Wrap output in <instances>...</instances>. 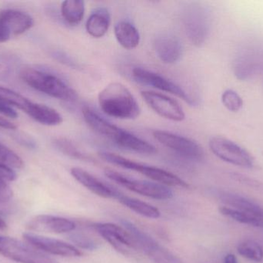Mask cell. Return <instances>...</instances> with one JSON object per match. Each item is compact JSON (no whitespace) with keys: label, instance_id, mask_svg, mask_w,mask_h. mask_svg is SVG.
<instances>
[{"label":"cell","instance_id":"cell-19","mask_svg":"<svg viewBox=\"0 0 263 263\" xmlns=\"http://www.w3.org/2000/svg\"><path fill=\"white\" fill-rule=\"evenodd\" d=\"M0 23L11 35H20L30 29L33 19L26 12L15 9H5L0 12Z\"/></svg>","mask_w":263,"mask_h":263},{"label":"cell","instance_id":"cell-17","mask_svg":"<svg viewBox=\"0 0 263 263\" xmlns=\"http://www.w3.org/2000/svg\"><path fill=\"white\" fill-rule=\"evenodd\" d=\"M219 200L225 205L240 213H247L263 220V207L257 202L236 193L218 191L216 192Z\"/></svg>","mask_w":263,"mask_h":263},{"label":"cell","instance_id":"cell-13","mask_svg":"<svg viewBox=\"0 0 263 263\" xmlns=\"http://www.w3.org/2000/svg\"><path fill=\"white\" fill-rule=\"evenodd\" d=\"M141 96L148 106L161 117L176 122L185 118L183 108L177 100L154 91H142Z\"/></svg>","mask_w":263,"mask_h":263},{"label":"cell","instance_id":"cell-25","mask_svg":"<svg viewBox=\"0 0 263 263\" xmlns=\"http://www.w3.org/2000/svg\"><path fill=\"white\" fill-rule=\"evenodd\" d=\"M85 2L81 0H67L63 2L61 14L63 20L71 26H77L84 17Z\"/></svg>","mask_w":263,"mask_h":263},{"label":"cell","instance_id":"cell-32","mask_svg":"<svg viewBox=\"0 0 263 263\" xmlns=\"http://www.w3.org/2000/svg\"><path fill=\"white\" fill-rule=\"evenodd\" d=\"M222 102L224 107L232 112H237L243 107V100L241 96L233 90H227L222 94Z\"/></svg>","mask_w":263,"mask_h":263},{"label":"cell","instance_id":"cell-39","mask_svg":"<svg viewBox=\"0 0 263 263\" xmlns=\"http://www.w3.org/2000/svg\"><path fill=\"white\" fill-rule=\"evenodd\" d=\"M224 263H238V260L235 255L228 254L224 258Z\"/></svg>","mask_w":263,"mask_h":263},{"label":"cell","instance_id":"cell-23","mask_svg":"<svg viewBox=\"0 0 263 263\" xmlns=\"http://www.w3.org/2000/svg\"><path fill=\"white\" fill-rule=\"evenodd\" d=\"M260 68V63L254 56L243 54L235 60L233 72L238 80H247L256 75Z\"/></svg>","mask_w":263,"mask_h":263},{"label":"cell","instance_id":"cell-1","mask_svg":"<svg viewBox=\"0 0 263 263\" xmlns=\"http://www.w3.org/2000/svg\"><path fill=\"white\" fill-rule=\"evenodd\" d=\"M83 115L85 121L92 131L120 148L141 154H153L156 152V148L152 144L111 123L90 108H83Z\"/></svg>","mask_w":263,"mask_h":263},{"label":"cell","instance_id":"cell-37","mask_svg":"<svg viewBox=\"0 0 263 263\" xmlns=\"http://www.w3.org/2000/svg\"><path fill=\"white\" fill-rule=\"evenodd\" d=\"M0 128H5V129L15 130L16 126L9 120L0 117Z\"/></svg>","mask_w":263,"mask_h":263},{"label":"cell","instance_id":"cell-36","mask_svg":"<svg viewBox=\"0 0 263 263\" xmlns=\"http://www.w3.org/2000/svg\"><path fill=\"white\" fill-rule=\"evenodd\" d=\"M0 113L6 117H11V118H16L18 116L15 110L10 105L5 103L3 100H0Z\"/></svg>","mask_w":263,"mask_h":263},{"label":"cell","instance_id":"cell-26","mask_svg":"<svg viewBox=\"0 0 263 263\" xmlns=\"http://www.w3.org/2000/svg\"><path fill=\"white\" fill-rule=\"evenodd\" d=\"M16 179L15 171L4 164H0V205L9 202L13 196L8 182Z\"/></svg>","mask_w":263,"mask_h":263},{"label":"cell","instance_id":"cell-4","mask_svg":"<svg viewBox=\"0 0 263 263\" xmlns=\"http://www.w3.org/2000/svg\"><path fill=\"white\" fill-rule=\"evenodd\" d=\"M100 159L105 162L126 169L136 171L143 174L145 177L152 179L155 182L166 185V186L177 187V188H189L190 185L181 178L170 171H165L157 167L144 165L134 161L129 160L126 157H122L114 153L108 151H100L99 153Z\"/></svg>","mask_w":263,"mask_h":263},{"label":"cell","instance_id":"cell-18","mask_svg":"<svg viewBox=\"0 0 263 263\" xmlns=\"http://www.w3.org/2000/svg\"><path fill=\"white\" fill-rule=\"evenodd\" d=\"M71 174L79 183L93 194L104 199H115L117 191L116 188L102 182L86 170L76 167L71 169Z\"/></svg>","mask_w":263,"mask_h":263},{"label":"cell","instance_id":"cell-15","mask_svg":"<svg viewBox=\"0 0 263 263\" xmlns=\"http://www.w3.org/2000/svg\"><path fill=\"white\" fill-rule=\"evenodd\" d=\"M28 228L34 231L63 234L74 231L77 225L75 222L66 218L50 215H40L29 222Z\"/></svg>","mask_w":263,"mask_h":263},{"label":"cell","instance_id":"cell-5","mask_svg":"<svg viewBox=\"0 0 263 263\" xmlns=\"http://www.w3.org/2000/svg\"><path fill=\"white\" fill-rule=\"evenodd\" d=\"M182 21L190 42L196 46L205 44L211 30V16L208 9L200 3H191L184 9Z\"/></svg>","mask_w":263,"mask_h":263},{"label":"cell","instance_id":"cell-7","mask_svg":"<svg viewBox=\"0 0 263 263\" xmlns=\"http://www.w3.org/2000/svg\"><path fill=\"white\" fill-rule=\"evenodd\" d=\"M209 146L216 157L227 163L245 168H253L256 166L253 156L230 139L220 136L211 137Z\"/></svg>","mask_w":263,"mask_h":263},{"label":"cell","instance_id":"cell-40","mask_svg":"<svg viewBox=\"0 0 263 263\" xmlns=\"http://www.w3.org/2000/svg\"><path fill=\"white\" fill-rule=\"evenodd\" d=\"M6 228H7V225H6V222L0 218V230H6Z\"/></svg>","mask_w":263,"mask_h":263},{"label":"cell","instance_id":"cell-20","mask_svg":"<svg viewBox=\"0 0 263 263\" xmlns=\"http://www.w3.org/2000/svg\"><path fill=\"white\" fill-rule=\"evenodd\" d=\"M110 24V12L106 8H98L89 15L86 21V29L93 38H102L109 30Z\"/></svg>","mask_w":263,"mask_h":263},{"label":"cell","instance_id":"cell-28","mask_svg":"<svg viewBox=\"0 0 263 263\" xmlns=\"http://www.w3.org/2000/svg\"><path fill=\"white\" fill-rule=\"evenodd\" d=\"M219 213L226 217L230 218L236 222H239L244 225L256 227V228H263V220L256 216L247 213H240L230 207L222 206L219 208Z\"/></svg>","mask_w":263,"mask_h":263},{"label":"cell","instance_id":"cell-24","mask_svg":"<svg viewBox=\"0 0 263 263\" xmlns=\"http://www.w3.org/2000/svg\"><path fill=\"white\" fill-rule=\"evenodd\" d=\"M27 114L35 121L47 126H55L63 121V117L57 110L40 103H32Z\"/></svg>","mask_w":263,"mask_h":263},{"label":"cell","instance_id":"cell-14","mask_svg":"<svg viewBox=\"0 0 263 263\" xmlns=\"http://www.w3.org/2000/svg\"><path fill=\"white\" fill-rule=\"evenodd\" d=\"M23 236L29 245L46 254L63 257H80L83 254L77 247L59 239L45 237L32 233H24Z\"/></svg>","mask_w":263,"mask_h":263},{"label":"cell","instance_id":"cell-6","mask_svg":"<svg viewBox=\"0 0 263 263\" xmlns=\"http://www.w3.org/2000/svg\"><path fill=\"white\" fill-rule=\"evenodd\" d=\"M0 254L20 263H58L35 247L8 236H0Z\"/></svg>","mask_w":263,"mask_h":263},{"label":"cell","instance_id":"cell-30","mask_svg":"<svg viewBox=\"0 0 263 263\" xmlns=\"http://www.w3.org/2000/svg\"><path fill=\"white\" fill-rule=\"evenodd\" d=\"M53 145L60 152L69 156V157H72V159L83 161L90 160L89 157L82 153L71 141L64 138V137L55 138L53 141Z\"/></svg>","mask_w":263,"mask_h":263},{"label":"cell","instance_id":"cell-10","mask_svg":"<svg viewBox=\"0 0 263 263\" xmlns=\"http://www.w3.org/2000/svg\"><path fill=\"white\" fill-rule=\"evenodd\" d=\"M153 134L159 143L188 160L202 162L205 157L202 147L192 139L162 130H156Z\"/></svg>","mask_w":263,"mask_h":263},{"label":"cell","instance_id":"cell-31","mask_svg":"<svg viewBox=\"0 0 263 263\" xmlns=\"http://www.w3.org/2000/svg\"><path fill=\"white\" fill-rule=\"evenodd\" d=\"M18 59L15 56L0 55V81L7 82L15 75Z\"/></svg>","mask_w":263,"mask_h":263},{"label":"cell","instance_id":"cell-16","mask_svg":"<svg viewBox=\"0 0 263 263\" xmlns=\"http://www.w3.org/2000/svg\"><path fill=\"white\" fill-rule=\"evenodd\" d=\"M156 55L162 63L173 64L180 60L182 55V45L179 39L171 33L157 36L154 41Z\"/></svg>","mask_w":263,"mask_h":263},{"label":"cell","instance_id":"cell-3","mask_svg":"<svg viewBox=\"0 0 263 263\" xmlns=\"http://www.w3.org/2000/svg\"><path fill=\"white\" fill-rule=\"evenodd\" d=\"M23 81L35 91L66 102L76 101L77 92L60 76L40 66H26L20 71Z\"/></svg>","mask_w":263,"mask_h":263},{"label":"cell","instance_id":"cell-35","mask_svg":"<svg viewBox=\"0 0 263 263\" xmlns=\"http://www.w3.org/2000/svg\"><path fill=\"white\" fill-rule=\"evenodd\" d=\"M52 57L55 60H58L60 63L69 66V67L75 68V69L79 67L78 63L72 57H69V55L65 54V52H61V51H55V52L52 54Z\"/></svg>","mask_w":263,"mask_h":263},{"label":"cell","instance_id":"cell-8","mask_svg":"<svg viewBox=\"0 0 263 263\" xmlns=\"http://www.w3.org/2000/svg\"><path fill=\"white\" fill-rule=\"evenodd\" d=\"M108 179L129 191L156 200H168L173 197V192L168 186L155 182L139 180L123 176L114 170H106Z\"/></svg>","mask_w":263,"mask_h":263},{"label":"cell","instance_id":"cell-2","mask_svg":"<svg viewBox=\"0 0 263 263\" xmlns=\"http://www.w3.org/2000/svg\"><path fill=\"white\" fill-rule=\"evenodd\" d=\"M98 100L102 111L115 118L132 120L140 114L137 100L130 91L119 82H112L102 90Z\"/></svg>","mask_w":263,"mask_h":263},{"label":"cell","instance_id":"cell-9","mask_svg":"<svg viewBox=\"0 0 263 263\" xmlns=\"http://www.w3.org/2000/svg\"><path fill=\"white\" fill-rule=\"evenodd\" d=\"M123 226L130 232L134 237L138 249L155 263H182L170 250L161 246L157 241L139 230L127 220L122 221Z\"/></svg>","mask_w":263,"mask_h":263},{"label":"cell","instance_id":"cell-11","mask_svg":"<svg viewBox=\"0 0 263 263\" xmlns=\"http://www.w3.org/2000/svg\"><path fill=\"white\" fill-rule=\"evenodd\" d=\"M132 76L137 83L141 84L152 86L177 96L189 104L196 105L197 103V100L193 98L183 88L160 74L144 68L136 67L132 71Z\"/></svg>","mask_w":263,"mask_h":263},{"label":"cell","instance_id":"cell-38","mask_svg":"<svg viewBox=\"0 0 263 263\" xmlns=\"http://www.w3.org/2000/svg\"><path fill=\"white\" fill-rule=\"evenodd\" d=\"M10 38V34L6 30L3 25L0 23V43H4V42L9 40Z\"/></svg>","mask_w":263,"mask_h":263},{"label":"cell","instance_id":"cell-12","mask_svg":"<svg viewBox=\"0 0 263 263\" xmlns=\"http://www.w3.org/2000/svg\"><path fill=\"white\" fill-rule=\"evenodd\" d=\"M95 229L103 239L125 256L139 250L134 237L125 227L112 223H98L96 224Z\"/></svg>","mask_w":263,"mask_h":263},{"label":"cell","instance_id":"cell-22","mask_svg":"<svg viewBox=\"0 0 263 263\" xmlns=\"http://www.w3.org/2000/svg\"><path fill=\"white\" fill-rule=\"evenodd\" d=\"M115 199L118 200L122 205L126 206V208L130 209L131 211L143 216V217L148 218V219H156L160 217V212L156 207L142 202L139 199L135 198L128 197L120 193L117 190V195L115 196Z\"/></svg>","mask_w":263,"mask_h":263},{"label":"cell","instance_id":"cell-27","mask_svg":"<svg viewBox=\"0 0 263 263\" xmlns=\"http://www.w3.org/2000/svg\"><path fill=\"white\" fill-rule=\"evenodd\" d=\"M0 100L11 107H15L27 114L33 102L9 88L0 86Z\"/></svg>","mask_w":263,"mask_h":263},{"label":"cell","instance_id":"cell-33","mask_svg":"<svg viewBox=\"0 0 263 263\" xmlns=\"http://www.w3.org/2000/svg\"><path fill=\"white\" fill-rule=\"evenodd\" d=\"M0 162L12 168H21L23 162L21 157L7 147L0 144Z\"/></svg>","mask_w":263,"mask_h":263},{"label":"cell","instance_id":"cell-21","mask_svg":"<svg viewBox=\"0 0 263 263\" xmlns=\"http://www.w3.org/2000/svg\"><path fill=\"white\" fill-rule=\"evenodd\" d=\"M114 33L118 43L126 49L137 47L140 43V34L137 28L127 21H120L116 24Z\"/></svg>","mask_w":263,"mask_h":263},{"label":"cell","instance_id":"cell-34","mask_svg":"<svg viewBox=\"0 0 263 263\" xmlns=\"http://www.w3.org/2000/svg\"><path fill=\"white\" fill-rule=\"evenodd\" d=\"M71 239L74 243L77 244L80 248L87 250H97L98 245L92 239L85 236V235L75 233L71 236Z\"/></svg>","mask_w":263,"mask_h":263},{"label":"cell","instance_id":"cell-29","mask_svg":"<svg viewBox=\"0 0 263 263\" xmlns=\"http://www.w3.org/2000/svg\"><path fill=\"white\" fill-rule=\"evenodd\" d=\"M237 252L241 256L255 262L263 260V249L256 241L246 240L237 247Z\"/></svg>","mask_w":263,"mask_h":263}]
</instances>
